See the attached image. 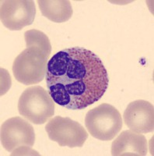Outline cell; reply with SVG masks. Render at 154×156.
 Returning <instances> with one entry per match:
<instances>
[{
	"instance_id": "cell-1",
	"label": "cell",
	"mask_w": 154,
	"mask_h": 156,
	"mask_svg": "<svg viewBox=\"0 0 154 156\" xmlns=\"http://www.w3.org/2000/svg\"><path fill=\"white\" fill-rule=\"evenodd\" d=\"M45 80L55 103L71 110L84 109L99 101L109 84L102 60L80 47L65 48L51 57Z\"/></svg>"
},
{
	"instance_id": "cell-2",
	"label": "cell",
	"mask_w": 154,
	"mask_h": 156,
	"mask_svg": "<svg viewBox=\"0 0 154 156\" xmlns=\"http://www.w3.org/2000/svg\"><path fill=\"white\" fill-rule=\"evenodd\" d=\"M122 125L118 110L108 103L91 109L85 117V126L90 134L103 141L113 140L120 133Z\"/></svg>"
},
{
	"instance_id": "cell-3",
	"label": "cell",
	"mask_w": 154,
	"mask_h": 156,
	"mask_svg": "<svg viewBox=\"0 0 154 156\" xmlns=\"http://www.w3.org/2000/svg\"><path fill=\"white\" fill-rule=\"evenodd\" d=\"M18 111L32 123L44 124L55 114V101L42 87L32 86L20 95Z\"/></svg>"
},
{
	"instance_id": "cell-4",
	"label": "cell",
	"mask_w": 154,
	"mask_h": 156,
	"mask_svg": "<svg viewBox=\"0 0 154 156\" xmlns=\"http://www.w3.org/2000/svg\"><path fill=\"white\" fill-rule=\"evenodd\" d=\"M48 56L34 46L27 47L16 56L12 64L15 79L24 85L36 84L45 78Z\"/></svg>"
},
{
	"instance_id": "cell-5",
	"label": "cell",
	"mask_w": 154,
	"mask_h": 156,
	"mask_svg": "<svg viewBox=\"0 0 154 156\" xmlns=\"http://www.w3.org/2000/svg\"><path fill=\"white\" fill-rule=\"evenodd\" d=\"M48 137L61 147H81L88 138V133L80 123L69 117L55 116L45 126Z\"/></svg>"
},
{
	"instance_id": "cell-6",
	"label": "cell",
	"mask_w": 154,
	"mask_h": 156,
	"mask_svg": "<svg viewBox=\"0 0 154 156\" xmlns=\"http://www.w3.org/2000/svg\"><path fill=\"white\" fill-rule=\"evenodd\" d=\"M34 142V127L21 117H12L2 123L1 143L7 151L12 152L22 147H31Z\"/></svg>"
},
{
	"instance_id": "cell-7",
	"label": "cell",
	"mask_w": 154,
	"mask_h": 156,
	"mask_svg": "<svg viewBox=\"0 0 154 156\" xmlns=\"http://www.w3.org/2000/svg\"><path fill=\"white\" fill-rule=\"evenodd\" d=\"M36 7L31 0L2 1L0 16L2 24L10 30H20L34 23Z\"/></svg>"
},
{
	"instance_id": "cell-8",
	"label": "cell",
	"mask_w": 154,
	"mask_h": 156,
	"mask_svg": "<svg viewBox=\"0 0 154 156\" xmlns=\"http://www.w3.org/2000/svg\"><path fill=\"white\" fill-rule=\"evenodd\" d=\"M126 126L138 133H147L154 129V108L145 100L132 101L123 114Z\"/></svg>"
},
{
	"instance_id": "cell-9",
	"label": "cell",
	"mask_w": 154,
	"mask_h": 156,
	"mask_svg": "<svg viewBox=\"0 0 154 156\" xmlns=\"http://www.w3.org/2000/svg\"><path fill=\"white\" fill-rule=\"evenodd\" d=\"M148 144L144 135L132 130H124L112 142L111 152L113 156L147 154Z\"/></svg>"
},
{
	"instance_id": "cell-10",
	"label": "cell",
	"mask_w": 154,
	"mask_h": 156,
	"mask_svg": "<svg viewBox=\"0 0 154 156\" xmlns=\"http://www.w3.org/2000/svg\"><path fill=\"white\" fill-rule=\"evenodd\" d=\"M37 3L43 16L55 23L66 22L73 16L71 2L68 0H37Z\"/></svg>"
},
{
	"instance_id": "cell-11",
	"label": "cell",
	"mask_w": 154,
	"mask_h": 156,
	"mask_svg": "<svg viewBox=\"0 0 154 156\" xmlns=\"http://www.w3.org/2000/svg\"><path fill=\"white\" fill-rule=\"evenodd\" d=\"M24 38L27 47H37L49 56L51 51V45L48 36L44 33L35 29L27 30L24 33Z\"/></svg>"
}]
</instances>
